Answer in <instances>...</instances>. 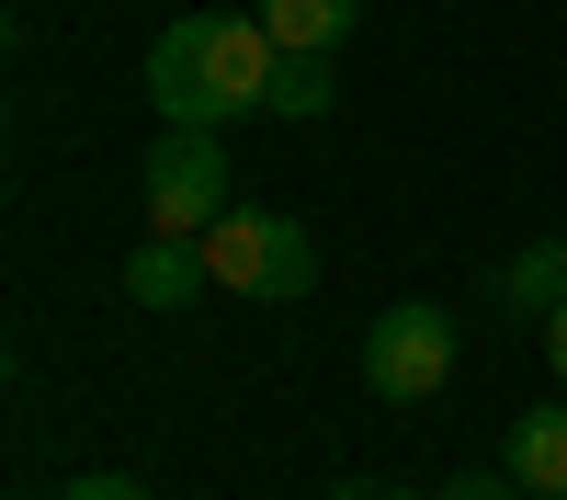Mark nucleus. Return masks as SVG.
Listing matches in <instances>:
<instances>
[{
	"label": "nucleus",
	"mask_w": 567,
	"mask_h": 500,
	"mask_svg": "<svg viewBox=\"0 0 567 500\" xmlns=\"http://www.w3.org/2000/svg\"><path fill=\"white\" fill-rule=\"evenodd\" d=\"M499 307L511 318H556L567 307V239H523L499 262Z\"/></svg>",
	"instance_id": "7"
},
{
	"label": "nucleus",
	"mask_w": 567,
	"mask_h": 500,
	"mask_svg": "<svg viewBox=\"0 0 567 500\" xmlns=\"http://www.w3.org/2000/svg\"><path fill=\"white\" fill-rule=\"evenodd\" d=\"M443 376H454V318H443L432 296H409V307H386V318L363 330V387L386 398V409H420Z\"/></svg>",
	"instance_id": "3"
},
{
	"label": "nucleus",
	"mask_w": 567,
	"mask_h": 500,
	"mask_svg": "<svg viewBox=\"0 0 567 500\" xmlns=\"http://www.w3.org/2000/svg\"><path fill=\"white\" fill-rule=\"evenodd\" d=\"M272 23L261 12H182L159 45H148V103L171 125H239V114H272Z\"/></svg>",
	"instance_id": "1"
},
{
	"label": "nucleus",
	"mask_w": 567,
	"mask_h": 500,
	"mask_svg": "<svg viewBox=\"0 0 567 500\" xmlns=\"http://www.w3.org/2000/svg\"><path fill=\"white\" fill-rule=\"evenodd\" d=\"M205 262H216V296H250V307H296L318 285V239L272 205H227L205 227Z\"/></svg>",
	"instance_id": "2"
},
{
	"label": "nucleus",
	"mask_w": 567,
	"mask_h": 500,
	"mask_svg": "<svg viewBox=\"0 0 567 500\" xmlns=\"http://www.w3.org/2000/svg\"><path fill=\"white\" fill-rule=\"evenodd\" d=\"M272 114H329V45H284L272 58Z\"/></svg>",
	"instance_id": "9"
},
{
	"label": "nucleus",
	"mask_w": 567,
	"mask_h": 500,
	"mask_svg": "<svg viewBox=\"0 0 567 500\" xmlns=\"http://www.w3.org/2000/svg\"><path fill=\"white\" fill-rule=\"evenodd\" d=\"M545 364H556V387H567V307L545 318Z\"/></svg>",
	"instance_id": "13"
},
{
	"label": "nucleus",
	"mask_w": 567,
	"mask_h": 500,
	"mask_svg": "<svg viewBox=\"0 0 567 500\" xmlns=\"http://www.w3.org/2000/svg\"><path fill=\"white\" fill-rule=\"evenodd\" d=\"M216 216H227V149H216V125H159V149H148V227L205 239Z\"/></svg>",
	"instance_id": "4"
},
{
	"label": "nucleus",
	"mask_w": 567,
	"mask_h": 500,
	"mask_svg": "<svg viewBox=\"0 0 567 500\" xmlns=\"http://www.w3.org/2000/svg\"><path fill=\"white\" fill-rule=\"evenodd\" d=\"M329 500H420V489H386V478H341Z\"/></svg>",
	"instance_id": "12"
},
{
	"label": "nucleus",
	"mask_w": 567,
	"mask_h": 500,
	"mask_svg": "<svg viewBox=\"0 0 567 500\" xmlns=\"http://www.w3.org/2000/svg\"><path fill=\"white\" fill-rule=\"evenodd\" d=\"M432 500H523V478H511V467H499V478L465 467V478H432Z\"/></svg>",
	"instance_id": "10"
},
{
	"label": "nucleus",
	"mask_w": 567,
	"mask_h": 500,
	"mask_svg": "<svg viewBox=\"0 0 567 500\" xmlns=\"http://www.w3.org/2000/svg\"><path fill=\"white\" fill-rule=\"evenodd\" d=\"M58 500H148V489H136V478H69Z\"/></svg>",
	"instance_id": "11"
},
{
	"label": "nucleus",
	"mask_w": 567,
	"mask_h": 500,
	"mask_svg": "<svg viewBox=\"0 0 567 500\" xmlns=\"http://www.w3.org/2000/svg\"><path fill=\"white\" fill-rule=\"evenodd\" d=\"M23 500H34V489H23Z\"/></svg>",
	"instance_id": "14"
},
{
	"label": "nucleus",
	"mask_w": 567,
	"mask_h": 500,
	"mask_svg": "<svg viewBox=\"0 0 567 500\" xmlns=\"http://www.w3.org/2000/svg\"><path fill=\"white\" fill-rule=\"evenodd\" d=\"M261 23H272V45H341L363 23V0H261Z\"/></svg>",
	"instance_id": "8"
},
{
	"label": "nucleus",
	"mask_w": 567,
	"mask_h": 500,
	"mask_svg": "<svg viewBox=\"0 0 567 500\" xmlns=\"http://www.w3.org/2000/svg\"><path fill=\"white\" fill-rule=\"evenodd\" d=\"M499 467L523 478L534 500H567V398H534L523 421H511V443H499Z\"/></svg>",
	"instance_id": "6"
},
{
	"label": "nucleus",
	"mask_w": 567,
	"mask_h": 500,
	"mask_svg": "<svg viewBox=\"0 0 567 500\" xmlns=\"http://www.w3.org/2000/svg\"><path fill=\"white\" fill-rule=\"evenodd\" d=\"M125 296H136V307H194V296H216L205 239H171V227H148V251L125 262Z\"/></svg>",
	"instance_id": "5"
}]
</instances>
